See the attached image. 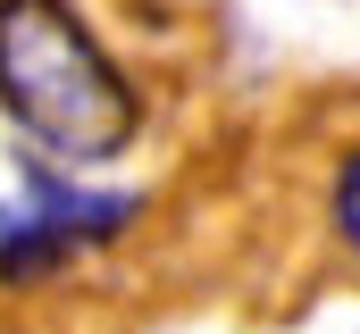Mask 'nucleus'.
I'll list each match as a JSON object with an SVG mask.
<instances>
[{
  "mask_svg": "<svg viewBox=\"0 0 360 334\" xmlns=\"http://www.w3.org/2000/svg\"><path fill=\"white\" fill-rule=\"evenodd\" d=\"M0 109L59 167L117 159L143 126L134 84L68 0H0Z\"/></svg>",
  "mask_w": 360,
  "mask_h": 334,
  "instance_id": "obj_1",
  "label": "nucleus"
},
{
  "mask_svg": "<svg viewBox=\"0 0 360 334\" xmlns=\"http://www.w3.org/2000/svg\"><path fill=\"white\" fill-rule=\"evenodd\" d=\"M126 218H134V192H84L51 167H25L17 201H0V284L25 293V284L59 276L76 250L126 234Z\"/></svg>",
  "mask_w": 360,
  "mask_h": 334,
  "instance_id": "obj_2",
  "label": "nucleus"
},
{
  "mask_svg": "<svg viewBox=\"0 0 360 334\" xmlns=\"http://www.w3.org/2000/svg\"><path fill=\"white\" fill-rule=\"evenodd\" d=\"M335 234H344V250L360 259V151H344V167H335Z\"/></svg>",
  "mask_w": 360,
  "mask_h": 334,
  "instance_id": "obj_3",
  "label": "nucleus"
}]
</instances>
